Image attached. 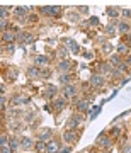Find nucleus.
Masks as SVG:
<instances>
[{
	"label": "nucleus",
	"mask_w": 131,
	"mask_h": 153,
	"mask_svg": "<svg viewBox=\"0 0 131 153\" xmlns=\"http://www.w3.org/2000/svg\"><path fill=\"white\" fill-rule=\"evenodd\" d=\"M82 121H83L82 116H80V114H75L70 121H68V129H70V131H73L75 128H78V126L82 124Z\"/></svg>",
	"instance_id": "1"
},
{
	"label": "nucleus",
	"mask_w": 131,
	"mask_h": 153,
	"mask_svg": "<svg viewBox=\"0 0 131 153\" xmlns=\"http://www.w3.org/2000/svg\"><path fill=\"white\" fill-rule=\"evenodd\" d=\"M77 94V87L73 85V83H70V85H66L65 90H63V97L65 99H73Z\"/></svg>",
	"instance_id": "2"
},
{
	"label": "nucleus",
	"mask_w": 131,
	"mask_h": 153,
	"mask_svg": "<svg viewBox=\"0 0 131 153\" xmlns=\"http://www.w3.org/2000/svg\"><path fill=\"white\" fill-rule=\"evenodd\" d=\"M63 140H65L66 143H70V145H71V143H77V140H78V134L68 129V131L63 133Z\"/></svg>",
	"instance_id": "3"
},
{
	"label": "nucleus",
	"mask_w": 131,
	"mask_h": 153,
	"mask_svg": "<svg viewBox=\"0 0 131 153\" xmlns=\"http://www.w3.org/2000/svg\"><path fill=\"white\" fill-rule=\"evenodd\" d=\"M90 85L95 88H100L104 85V78L99 73H95V75H92V78H90Z\"/></svg>",
	"instance_id": "4"
},
{
	"label": "nucleus",
	"mask_w": 131,
	"mask_h": 153,
	"mask_svg": "<svg viewBox=\"0 0 131 153\" xmlns=\"http://www.w3.org/2000/svg\"><path fill=\"white\" fill-rule=\"evenodd\" d=\"M58 152H60V143L55 141V140H51L46 145V153H58Z\"/></svg>",
	"instance_id": "5"
},
{
	"label": "nucleus",
	"mask_w": 131,
	"mask_h": 153,
	"mask_svg": "<svg viewBox=\"0 0 131 153\" xmlns=\"http://www.w3.org/2000/svg\"><path fill=\"white\" fill-rule=\"evenodd\" d=\"M97 145H99V146H102V148H111L112 141H111V140L106 136V134H100V136L97 138Z\"/></svg>",
	"instance_id": "6"
},
{
	"label": "nucleus",
	"mask_w": 131,
	"mask_h": 153,
	"mask_svg": "<svg viewBox=\"0 0 131 153\" xmlns=\"http://www.w3.org/2000/svg\"><path fill=\"white\" fill-rule=\"evenodd\" d=\"M71 63L68 60H63V61H60V63H58V71H60V73H66V71H70L71 70Z\"/></svg>",
	"instance_id": "7"
},
{
	"label": "nucleus",
	"mask_w": 131,
	"mask_h": 153,
	"mask_svg": "<svg viewBox=\"0 0 131 153\" xmlns=\"http://www.w3.org/2000/svg\"><path fill=\"white\" fill-rule=\"evenodd\" d=\"M65 43H66V46H68V49H70V51L73 53V55H77V53L80 51V46H78V44H77L75 41H71V39H66Z\"/></svg>",
	"instance_id": "8"
},
{
	"label": "nucleus",
	"mask_w": 131,
	"mask_h": 153,
	"mask_svg": "<svg viewBox=\"0 0 131 153\" xmlns=\"http://www.w3.org/2000/svg\"><path fill=\"white\" fill-rule=\"evenodd\" d=\"M26 12H28V9H26V7H17V9H16V16H17V21L24 22V17H26Z\"/></svg>",
	"instance_id": "9"
},
{
	"label": "nucleus",
	"mask_w": 131,
	"mask_h": 153,
	"mask_svg": "<svg viewBox=\"0 0 131 153\" xmlns=\"http://www.w3.org/2000/svg\"><path fill=\"white\" fill-rule=\"evenodd\" d=\"M2 39H4L5 43H12V41L16 39V36H14V31H5V33L2 34Z\"/></svg>",
	"instance_id": "10"
},
{
	"label": "nucleus",
	"mask_w": 131,
	"mask_h": 153,
	"mask_svg": "<svg viewBox=\"0 0 131 153\" xmlns=\"http://www.w3.org/2000/svg\"><path fill=\"white\" fill-rule=\"evenodd\" d=\"M33 140H31V138H22L21 140V146L24 148V150H29V148H33Z\"/></svg>",
	"instance_id": "11"
},
{
	"label": "nucleus",
	"mask_w": 131,
	"mask_h": 153,
	"mask_svg": "<svg viewBox=\"0 0 131 153\" xmlns=\"http://www.w3.org/2000/svg\"><path fill=\"white\" fill-rule=\"evenodd\" d=\"M28 75L31 76V78H41V73H39V70L36 68V66H31V68H29Z\"/></svg>",
	"instance_id": "12"
},
{
	"label": "nucleus",
	"mask_w": 131,
	"mask_h": 153,
	"mask_svg": "<svg viewBox=\"0 0 131 153\" xmlns=\"http://www.w3.org/2000/svg\"><path fill=\"white\" fill-rule=\"evenodd\" d=\"M39 140H41V141H44V143H49V141H51V131H49V129L43 131L41 134H39Z\"/></svg>",
	"instance_id": "13"
},
{
	"label": "nucleus",
	"mask_w": 131,
	"mask_h": 153,
	"mask_svg": "<svg viewBox=\"0 0 131 153\" xmlns=\"http://www.w3.org/2000/svg\"><path fill=\"white\" fill-rule=\"evenodd\" d=\"M118 31L123 33V34H128L131 31V27H130V24H128V22H121L119 26H118Z\"/></svg>",
	"instance_id": "14"
},
{
	"label": "nucleus",
	"mask_w": 131,
	"mask_h": 153,
	"mask_svg": "<svg viewBox=\"0 0 131 153\" xmlns=\"http://www.w3.org/2000/svg\"><path fill=\"white\" fill-rule=\"evenodd\" d=\"M46 145H48V143H44V141L39 140V141L34 145V148H36V152H38V153H44V152H46Z\"/></svg>",
	"instance_id": "15"
},
{
	"label": "nucleus",
	"mask_w": 131,
	"mask_h": 153,
	"mask_svg": "<svg viewBox=\"0 0 131 153\" xmlns=\"http://www.w3.org/2000/svg\"><path fill=\"white\" fill-rule=\"evenodd\" d=\"M87 107H89V100H87V99H83V100H80V102L77 104V109H78V112L87 111Z\"/></svg>",
	"instance_id": "16"
},
{
	"label": "nucleus",
	"mask_w": 131,
	"mask_h": 153,
	"mask_svg": "<svg viewBox=\"0 0 131 153\" xmlns=\"http://www.w3.org/2000/svg\"><path fill=\"white\" fill-rule=\"evenodd\" d=\"M58 82L63 83V85H65V83H70V82H71V75H68V73H65V75H60V76H58Z\"/></svg>",
	"instance_id": "17"
},
{
	"label": "nucleus",
	"mask_w": 131,
	"mask_h": 153,
	"mask_svg": "<svg viewBox=\"0 0 131 153\" xmlns=\"http://www.w3.org/2000/svg\"><path fill=\"white\" fill-rule=\"evenodd\" d=\"M118 53H119V55H128V44L126 43L118 44Z\"/></svg>",
	"instance_id": "18"
},
{
	"label": "nucleus",
	"mask_w": 131,
	"mask_h": 153,
	"mask_svg": "<svg viewBox=\"0 0 131 153\" xmlns=\"http://www.w3.org/2000/svg\"><path fill=\"white\" fill-rule=\"evenodd\" d=\"M53 105H55V109H56V111H61L63 107H65V99H56Z\"/></svg>",
	"instance_id": "19"
},
{
	"label": "nucleus",
	"mask_w": 131,
	"mask_h": 153,
	"mask_svg": "<svg viewBox=\"0 0 131 153\" xmlns=\"http://www.w3.org/2000/svg\"><path fill=\"white\" fill-rule=\"evenodd\" d=\"M58 55H60L61 60H66V58H68V49H66L65 46H60V49H58Z\"/></svg>",
	"instance_id": "20"
},
{
	"label": "nucleus",
	"mask_w": 131,
	"mask_h": 153,
	"mask_svg": "<svg viewBox=\"0 0 131 153\" xmlns=\"http://www.w3.org/2000/svg\"><path fill=\"white\" fill-rule=\"evenodd\" d=\"M55 94H56V87H55V85H51V87H49L46 92H44V97H46V99H51Z\"/></svg>",
	"instance_id": "21"
},
{
	"label": "nucleus",
	"mask_w": 131,
	"mask_h": 153,
	"mask_svg": "<svg viewBox=\"0 0 131 153\" xmlns=\"http://www.w3.org/2000/svg\"><path fill=\"white\" fill-rule=\"evenodd\" d=\"M34 61H36V65H46V63H48V58L43 56V55H39V56L34 58Z\"/></svg>",
	"instance_id": "22"
},
{
	"label": "nucleus",
	"mask_w": 131,
	"mask_h": 153,
	"mask_svg": "<svg viewBox=\"0 0 131 153\" xmlns=\"http://www.w3.org/2000/svg\"><path fill=\"white\" fill-rule=\"evenodd\" d=\"M61 14V7H51V14H49V17H58Z\"/></svg>",
	"instance_id": "23"
},
{
	"label": "nucleus",
	"mask_w": 131,
	"mask_h": 153,
	"mask_svg": "<svg viewBox=\"0 0 131 153\" xmlns=\"http://www.w3.org/2000/svg\"><path fill=\"white\" fill-rule=\"evenodd\" d=\"M26 102H29L28 99H24V97H16L14 100H12V104L14 105H21V104H26Z\"/></svg>",
	"instance_id": "24"
},
{
	"label": "nucleus",
	"mask_w": 131,
	"mask_h": 153,
	"mask_svg": "<svg viewBox=\"0 0 131 153\" xmlns=\"http://www.w3.org/2000/svg\"><path fill=\"white\" fill-rule=\"evenodd\" d=\"M17 146H19V143H17V140H16V138H12V140H9V148H10L12 152H16V150H17Z\"/></svg>",
	"instance_id": "25"
},
{
	"label": "nucleus",
	"mask_w": 131,
	"mask_h": 153,
	"mask_svg": "<svg viewBox=\"0 0 131 153\" xmlns=\"http://www.w3.org/2000/svg\"><path fill=\"white\" fill-rule=\"evenodd\" d=\"M116 26H112V24H109V26H106V34H109V36H112V34H116Z\"/></svg>",
	"instance_id": "26"
},
{
	"label": "nucleus",
	"mask_w": 131,
	"mask_h": 153,
	"mask_svg": "<svg viewBox=\"0 0 131 153\" xmlns=\"http://www.w3.org/2000/svg\"><path fill=\"white\" fill-rule=\"evenodd\" d=\"M21 39H24V43H26V44H31V43L34 41V38L31 36V34H22Z\"/></svg>",
	"instance_id": "27"
},
{
	"label": "nucleus",
	"mask_w": 131,
	"mask_h": 153,
	"mask_svg": "<svg viewBox=\"0 0 131 153\" xmlns=\"http://www.w3.org/2000/svg\"><path fill=\"white\" fill-rule=\"evenodd\" d=\"M109 63H111V65H119V55H112V56H111V60H109Z\"/></svg>",
	"instance_id": "28"
},
{
	"label": "nucleus",
	"mask_w": 131,
	"mask_h": 153,
	"mask_svg": "<svg viewBox=\"0 0 131 153\" xmlns=\"http://www.w3.org/2000/svg\"><path fill=\"white\" fill-rule=\"evenodd\" d=\"M128 70V65L126 63H119L118 65V70H116V73H121V71H126Z\"/></svg>",
	"instance_id": "29"
},
{
	"label": "nucleus",
	"mask_w": 131,
	"mask_h": 153,
	"mask_svg": "<svg viewBox=\"0 0 131 153\" xmlns=\"http://www.w3.org/2000/svg\"><path fill=\"white\" fill-rule=\"evenodd\" d=\"M7 143H9V138H7L5 134H2V136H0V146H7Z\"/></svg>",
	"instance_id": "30"
},
{
	"label": "nucleus",
	"mask_w": 131,
	"mask_h": 153,
	"mask_svg": "<svg viewBox=\"0 0 131 153\" xmlns=\"http://www.w3.org/2000/svg\"><path fill=\"white\" fill-rule=\"evenodd\" d=\"M107 16H109V17H116V16H118V10L112 9V7H109V9H107Z\"/></svg>",
	"instance_id": "31"
},
{
	"label": "nucleus",
	"mask_w": 131,
	"mask_h": 153,
	"mask_svg": "<svg viewBox=\"0 0 131 153\" xmlns=\"http://www.w3.org/2000/svg\"><path fill=\"white\" fill-rule=\"evenodd\" d=\"M41 12H43V14H48V16H49V14H51V7H49V5L41 7Z\"/></svg>",
	"instance_id": "32"
},
{
	"label": "nucleus",
	"mask_w": 131,
	"mask_h": 153,
	"mask_svg": "<svg viewBox=\"0 0 131 153\" xmlns=\"http://www.w3.org/2000/svg\"><path fill=\"white\" fill-rule=\"evenodd\" d=\"M112 51V44H104V53H111Z\"/></svg>",
	"instance_id": "33"
},
{
	"label": "nucleus",
	"mask_w": 131,
	"mask_h": 153,
	"mask_svg": "<svg viewBox=\"0 0 131 153\" xmlns=\"http://www.w3.org/2000/svg\"><path fill=\"white\" fill-rule=\"evenodd\" d=\"M5 27H7V21H5V19H2V21H0V29L5 33Z\"/></svg>",
	"instance_id": "34"
},
{
	"label": "nucleus",
	"mask_w": 131,
	"mask_h": 153,
	"mask_svg": "<svg viewBox=\"0 0 131 153\" xmlns=\"http://www.w3.org/2000/svg\"><path fill=\"white\" fill-rule=\"evenodd\" d=\"M49 75H51V71H49V70H43V71H41V78H48Z\"/></svg>",
	"instance_id": "35"
},
{
	"label": "nucleus",
	"mask_w": 131,
	"mask_h": 153,
	"mask_svg": "<svg viewBox=\"0 0 131 153\" xmlns=\"http://www.w3.org/2000/svg\"><path fill=\"white\" fill-rule=\"evenodd\" d=\"M0 109L5 111V97H4V95H2V99H0Z\"/></svg>",
	"instance_id": "36"
},
{
	"label": "nucleus",
	"mask_w": 131,
	"mask_h": 153,
	"mask_svg": "<svg viewBox=\"0 0 131 153\" xmlns=\"http://www.w3.org/2000/svg\"><path fill=\"white\" fill-rule=\"evenodd\" d=\"M0 153H12V150L9 146H2L0 148Z\"/></svg>",
	"instance_id": "37"
},
{
	"label": "nucleus",
	"mask_w": 131,
	"mask_h": 153,
	"mask_svg": "<svg viewBox=\"0 0 131 153\" xmlns=\"http://www.w3.org/2000/svg\"><path fill=\"white\" fill-rule=\"evenodd\" d=\"M123 17H128V19L131 17V10H130V9H124V10H123Z\"/></svg>",
	"instance_id": "38"
},
{
	"label": "nucleus",
	"mask_w": 131,
	"mask_h": 153,
	"mask_svg": "<svg viewBox=\"0 0 131 153\" xmlns=\"http://www.w3.org/2000/svg\"><path fill=\"white\" fill-rule=\"evenodd\" d=\"M0 12H2V19H5L7 17V9L5 7H0Z\"/></svg>",
	"instance_id": "39"
},
{
	"label": "nucleus",
	"mask_w": 131,
	"mask_h": 153,
	"mask_svg": "<svg viewBox=\"0 0 131 153\" xmlns=\"http://www.w3.org/2000/svg\"><path fill=\"white\" fill-rule=\"evenodd\" d=\"M123 153H131V145H124V148H123Z\"/></svg>",
	"instance_id": "40"
},
{
	"label": "nucleus",
	"mask_w": 131,
	"mask_h": 153,
	"mask_svg": "<svg viewBox=\"0 0 131 153\" xmlns=\"http://www.w3.org/2000/svg\"><path fill=\"white\" fill-rule=\"evenodd\" d=\"M83 56H85L87 60H92V58H94V53H90V51H85V55H83Z\"/></svg>",
	"instance_id": "41"
},
{
	"label": "nucleus",
	"mask_w": 131,
	"mask_h": 153,
	"mask_svg": "<svg viewBox=\"0 0 131 153\" xmlns=\"http://www.w3.org/2000/svg\"><path fill=\"white\" fill-rule=\"evenodd\" d=\"M111 134H119V128H118V126H116V128H112V129H111Z\"/></svg>",
	"instance_id": "42"
},
{
	"label": "nucleus",
	"mask_w": 131,
	"mask_h": 153,
	"mask_svg": "<svg viewBox=\"0 0 131 153\" xmlns=\"http://www.w3.org/2000/svg\"><path fill=\"white\" fill-rule=\"evenodd\" d=\"M90 24H92V26H97V24H99V19H97V17H92V19H90Z\"/></svg>",
	"instance_id": "43"
},
{
	"label": "nucleus",
	"mask_w": 131,
	"mask_h": 153,
	"mask_svg": "<svg viewBox=\"0 0 131 153\" xmlns=\"http://www.w3.org/2000/svg\"><path fill=\"white\" fill-rule=\"evenodd\" d=\"M70 21H71V22H77V21H78V16H77V14H71V16H70Z\"/></svg>",
	"instance_id": "44"
},
{
	"label": "nucleus",
	"mask_w": 131,
	"mask_h": 153,
	"mask_svg": "<svg viewBox=\"0 0 131 153\" xmlns=\"http://www.w3.org/2000/svg\"><path fill=\"white\" fill-rule=\"evenodd\" d=\"M99 111H100V107H95V109L92 111V117H95V116H97V112Z\"/></svg>",
	"instance_id": "45"
},
{
	"label": "nucleus",
	"mask_w": 131,
	"mask_h": 153,
	"mask_svg": "<svg viewBox=\"0 0 131 153\" xmlns=\"http://www.w3.org/2000/svg\"><path fill=\"white\" fill-rule=\"evenodd\" d=\"M44 111H46V112H51L53 109H51V105H48V104H46V105H44Z\"/></svg>",
	"instance_id": "46"
},
{
	"label": "nucleus",
	"mask_w": 131,
	"mask_h": 153,
	"mask_svg": "<svg viewBox=\"0 0 131 153\" xmlns=\"http://www.w3.org/2000/svg\"><path fill=\"white\" fill-rule=\"evenodd\" d=\"M126 65H128V66H131V55L128 56V58H126Z\"/></svg>",
	"instance_id": "47"
},
{
	"label": "nucleus",
	"mask_w": 131,
	"mask_h": 153,
	"mask_svg": "<svg viewBox=\"0 0 131 153\" xmlns=\"http://www.w3.org/2000/svg\"><path fill=\"white\" fill-rule=\"evenodd\" d=\"M61 153H70V148H65V150H61Z\"/></svg>",
	"instance_id": "48"
},
{
	"label": "nucleus",
	"mask_w": 131,
	"mask_h": 153,
	"mask_svg": "<svg viewBox=\"0 0 131 153\" xmlns=\"http://www.w3.org/2000/svg\"><path fill=\"white\" fill-rule=\"evenodd\" d=\"M58 153H61V152H58Z\"/></svg>",
	"instance_id": "49"
}]
</instances>
